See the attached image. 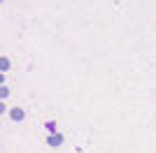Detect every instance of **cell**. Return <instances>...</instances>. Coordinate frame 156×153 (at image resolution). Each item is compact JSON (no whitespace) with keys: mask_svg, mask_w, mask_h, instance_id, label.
Listing matches in <instances>:
<instances>
[]
</instances>
